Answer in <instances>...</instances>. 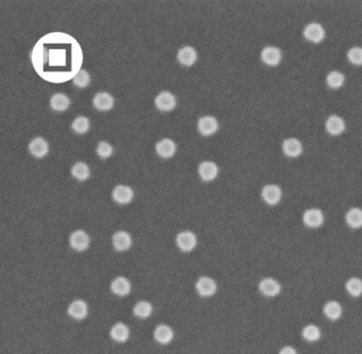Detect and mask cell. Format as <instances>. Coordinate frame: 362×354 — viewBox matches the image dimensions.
<instances>
[{"mask_svg": "<svg viewBox=\"0 0 362 354\" xmlns=\"http://www.w3.org/2000/svg\"><path fill=\"white\" fill-rule=\"evenodd\" d=\"M155 105L162 112L172 111L176 105V99L170 91H161L155 98Z\"/></svg>", "mask_w": 362, "mask_h": 354, "instance_id": "obj_1", "label": "cell"}, {"mask_svg": "<svg viewBox=\"0 0 362 354\" xmlns=\"http://www.w3.org/2000/svg\"><path fill=\"white\" fill-rule=\"evenodd\" d=\"M176 244L182 251H191L197 246V237L193 232L184 231L176 236Z\"/></svg>", "mask_w": 362, "mask_h": 354, "instance_id": "obj_2", "label": "cell"}, {"mask_svg": "<svg viewBox=\"0 0 362 354\" xmlns=\"http://www.w3.org/2000/svg\"><path fill=\"white\" fill-rule=\"evenodd\" d=\"M218 122L212 116H204L199 119L198 129L204 136H209L218 130Z\"/></svg>", "mask_w": 362, "mask_h": 354, "instance_id": "obj_3", "label": "cell"}, {"mask_svg": "<svg viewBox=\"0 0 362 354\" xmlns=\"http://www.w3.org/2000/svg\"><path fill=\"white\" fill-rule=\"evenodd\" d=\"M89 243L90 239L87 233H85L82 230H78L70 235V245L77 251L86 250L89 246Z\"/></svg>", "mask_w": 362, "mask_h": 354, "instance_id": "obj_4", "label": "cell"}, {"mask_svg": "<svg viewBox=\"0 0 362 354\" xmlns=\"http://www.w3.org/2000/svg\"><path fill=\"white\" fill-rule=\"evenodd\" d=\"M196 287L198 293L203 297H210L214 295L217 290L216 282L208 277H202L199 279L196 284Z\"/></svg>", "mask_w": 362, "mask_h": 354, "instance_id": "obj_5", "label": "cell"}, {"mask_svg": "<svg viewBox=\"0 0 362 354\" xmlns=\"http://www.w3.org/2000/svg\"><path fill=\"white\" fill-rule=\"evenodd\" d=\"M304 35L305 38L312 42V43H320L325 37V31L321 25L314 23L305 28Z\"/></svg>", "mask_w": 362, "mask_h": 354, "instance_id": "obj_6", "label": "cell"}, {"mask_svg": "<svg viewBox=\"0 0 362 354\" xmlns=\"http://www.w3.org/2000/svg\"><path fill=\"white\" fill-rule=\"evenodd\" d=\"M155 149L160 157L164 158V159H169L174 155L176 151V146L173 140L169 139V138H165V139H161V141H159L158 144H156Z\"/></svg>", "mask_w": 362, "mask_h": 354, "instance_id": "obj_7", "label": "cell"}, {"mask_svg": "<svg viewBox=\"0 0 362 354\" xmlns=\"http://www.w3.org/2000/svg\"><path fill=\"white\" fill-rule=\"evenodd\" d=\"M134 193L131 187L125 185H118L113 190V198L119 204H126L133 199Z\"/></svg>", "mask_w": 362, "mask_h": 354, "instance_id": "obj_8", "label": "cell"}, {"mask_svg": "<svg viewBox=\"0 0 362 354\" xmlns=\"http://www.w3.org/2000/svg\"><path fill=\"white\" fill-rule=\"evenodd\" d=\"M259 289L265 296L274 297L280 294L281 284L272 278H266L264 280H261V282L259 283Z\"/></svg>", "mask_w": 362, "mask_h": 354, "instance_id": "obj_9", "label": "cell"}, {"mask_svg": "<svg viewBox=\"0 0 362 354\" xmlns=\"http://www.w3.org/2000/svg\"><path fill=\"white\" fill-rule=\"evenodd\" d=\"M261 59L266 64L270 66L278 65L282 60V53L279 48L276 47H266L261 52Z\"/></svg>", "mask_w": 362, "mask_h": 354, "instance_id": "obj_10", "label": "cell"}, {"mask_svg": "<svg viewBox=\"0 0 362 354\" xmlns=\"http://www.w3.org/2000/svg\"><path fill=\"white\" fill-rule=\"evenodd\" d=\"M303 219L304 222L310 228H317V226H320L323 223L324 216L320 210L310 209L305 212Z\"/></svg>", "mask_w": 362, "mask_h": 354, "instance_id": "obj_11", "label": "cell"}, {"mask_svg": "<svg viewBox=\"0 0 362 354\" xmlns=\"http://www.w3.org/2000/svg\"><path fill=\"white\" fill-rule=\"evenodd\" d=\"M177 60L184 66H191L197 61V52L191 46H185L181 48L177 52Z\"/></svg>", "mask_w": 362, "mask_h": 354, "instance_id": "obj_12", "label": "cell"}, {"mask_svg": "<svg viewBox=\"0 0 362 354\" xmlns=\"http://www.w3.org/2000/svg\"><path fill=\"white\" fill-rule=\"evenodd\" d=\"M114 105V98L109 93L101 91L94 97V107L99 111H110Z\"/></svg>", "mask_w": 362, "mask_h": 354, "instance_id": "obj_13", "label": "cell"}, {"mask_svg": "<svg viewBox=\"0 0 362 354\" xmlns=\"http://www.w3.org/2000/svg\"><path fill=\"white\" fill-rule=\"evenodd\" d=\"M199 175L203 181H211L218 176V167L212 162H203L199 166Z\"/></svg>", "mask_w": 362, "mask_h": 354, "instance_id": "obj_14", "label": "cell"}, {"mask_svg": "<svg viewBox=\"0 0 362 354\" xmlns=\"http://www.w3.org/2000/svg\"><path fill=\"white\" fill-rule=\"evenodd\" d=\"M29 150L35 158H44L49 151V145L42 137H37L30 143Z\"/></svg>", "mask_w": 362, "mask_h": 354, "instance_id": "obj_15", "label": "cell"}, {"mask_svg": "<svg viewBox=\"0 0 362 354\" xmlns=\"http://www.w3.org/2000/svg\"><path fill=\"white\" fill-rule=\"evenodd\" d=\"M113 245L118 251H125L132 245V238L129 233L124 231H119L113 236Z\"/></svg>", "mask_w": 362, "mask_h": 354, "instance_id": "obj_16", "label": "cell"}, {"mask_svg": "<svg viewBox=\"0 0 362 354\" xmlns=\"http://www.w3.org/2000/svg\"><path fill=\"white\" fill-rule=\"evenodd\" d=\"M262 198H264L265 201L268 204H276L279 203L281 198H282V190L279 186L273 185H267L264 189H262Z\"/></svg>", "mask_w": 362, "mask_h": 354, "instance_id": "obj_17", "label": "cell"}, {"mask_svg": "<svg viewBox=\"0 0 362 354\" xmlns=\"http://www.w3.org/2000/svg\"><path fill=\"white\" fill-rule=\"evenodd\" d=\"M111 288L113 293L117 296H126L131 292V283L123 277H118L112 282Z\"/></svg>", "mask_w": 362, "mask_h": 354, "instance_id": "obj_18", "label": "cell"}, {"mask_svg": "<svg viewBox=\"0 0 362 354\" xmlns=\"http://www.w3.org/2000/svg\"><path fill=\"white\" fill-rule=\"evenodd\" d=\"M87 304L82 300H76L68 308V314L75 319H83L87 315Z\"/></svg>", "mask_w": 362, "mask_h": 354, "instance_id": "obj_19", "label": "cell"}, {"mask_svg": "<svg viewBox=\"0 0 362 354\" xmlns=\"http://www.w3.org/2000/svg\"><path fill=\"white\" fill-rule=\"evenodd\" d=\"M154 337L161 344H168L172 341L173 331L166 324H161L154 331Z\"/></svg>", "mask_w": 362, "mask_h": 354, "instance_id": "obj_20", "label": "cell"}, {"mask_svg": "<svg viewBox=\"0 0 362 354\" xmlns=\"http://www.w3.org/2000/svg\"><path fill=\"white\" fill-rule=\"evenodd\" d=\"M282 150L288 157H299L302 153V144L295 138H288L283 141Z\"/></svg>", "mask_w": 362, "mask_h": 354, "instance_id": "obj_21", "label": "cell"}, {"mask_svg": "<svg viewBox=\"0 0 362 354\" xmlns=\"http://www.w3.org/2000/svg\"><path fill=\"white\" fill-rule=\"evenodd\" d=\"M130 335V331L129 328L122 322H118L116 323L114 327L112 328L111 330V336L112 338L114 339L116 342L119 343H123L125 342L127 338H129Z\"/></svg>", "mask_w": 362, "mask_h": 354, "instance_id": "obj_22", "label": "cell"}, {"mask_svg": "<svg viewBox=\"0 0 362 354\" xmlns=\"http://www.w3.org/2000/svg\"><path fill=\"white\" fill-rule=\"evenodd\" d=\"M344 122L342 120V118H340L339 116L332 115L330 116L327 122H326V129L327 131L332 134V135H338V134L342 133L344 131Z\"/></svg>", "mask_w": 362, "mask_h": 354, "instance_id": "obj_23", "label": "cell"}, {"mask_svg": "<svg viewBox=\"0 0 362 354\" xmlns=\"http://www.w3.org/2000/svg\"><path fill=\"white\" fill-rule=\"evenodd\" d=\"M69 104H70L69 98L66 95L59 93L51 97V100H50L51 109L56 112L66 111L69 108Z\"/></svg>", "mask_w": 362, "mask_h": 354, "instance_id": "obj_24", "label": "cell"}, {"mask_svg": "<svg viewBox=\"0 0 362 354\" xmlns=\"http://www.w3.org/2000/svg\"><path fill=\"white\" fill-rule=\"evenodd\" d=\"M324 314L331 320H336L342 314V308L337 301H329L325 304Z\"/></svg>", "mask_w": 362, "mask_h": 354, "instance_id": "obj_25", "label": "cell"}, {"mask_svg": "<svg viewBox=\"0 0 362 354\" xmlns=\"http://www.w3.org/2000/svg\"><path fill=\"white\" fill-rule=\"evenodd\" d=\"M346 221L354 229L360 228L362 226V210L357 208L350 210L346 214Z\"/></svg>", "mask_w": 362, "mask_h": 354, "instance_id": "obj_26", "label": "cell"}, {"mask_svg": "<svg viewBox=\"0 0 362 354\" xmlns=\"http://www.w3.org/2000/svg\"><path fill=\"white\" fill-rule=\"evenodd\" d=\"M89 168L88 166L83 162L76 163L72 169V175L74 178L79 181H85L89 177Z\"/></svg>", "mask_w": 362, "mask_h": 354, "instance_id": "obj_27", "label": "cell"}, {"mask_svg": "<svg viewBox=\"0 0 362 354\" xmlns=\"http://www.w3.org/2000/svg\"><path fill=\"white\" fill-rule=\"evenodd\" d=\"M152 313V306L147 301H139L134 307V314L139 318H147Z\"/></svg>", "mask_w": 362, "mask_h": 354, "instance_id": "obj_28", "label": "cell"}, {"mask_svg": "<svg viewBox=\"0 0 362 354\" xmlns=\"http://www.w3.org/2000/svg\"><path fill=\"white\" fill-rule=\"evenodd\" d=\"M73 130L78 134H83L86 133L89 129V120L87 117L85 116H79L74 120L72 125Z\"/></svg>", "mask_w": 362, "mask_h": 354, "instance_id": "obj_29", "label": "cell"}, {"mask_svg": "<svg viewBox=\"0 0 362 354\" xmlns=\"http://www.w3.org/2000/svg\"><path fill=\"white\" fill-rule=\"evenodd\" d=\"M346 289L350 295L359 297L362 294V281L358 278H351L346 282Z\"/></svg>", "mask_w": 362, "mask_h": 354, "instance_id": "obj_30", "label": "cell"}, {"mask_svg": "<svg viewBox=\"0 0 362 354\" xmlns=\"http://www.w3.org/2000/svg\"><path fill=\"white\" fill-rule=\"evenodd\" d=\"M302 335L308 342H316V341H318L319 338H320L321 332H320V330H319L318 327H316V325L310 324V325H307V327H305L303 329Z\"/></svg>", "mask_w": 362, "mask_h": 354, "instance_id": "obj_31", "label": "cell"}, {"mask_svg": "<svg viewBox=\"0 0 362 354\" xmlns=\"http://www.w3.org/2000/svg\"><path fill=\"white\" fill-rule=\"evenodd\" d=\"M344 82V76L338 72H331L327 76V84L332 88H338L342 87Z\"/></svg>", "mask_w": 362, "mask_h": 354, "instance_id": "obj_32", "label": "cell"}, {"mask_svg": "<svg viewBox=\"0 0 362 354\" xmlns=\"http://www.w3.org/2000/svg\"><path fill=\"white\" fill-rule=\"evenodd\" d=\"M89 82H90V76L86 70H80L74 79L75 86H77L78 88H86L89 84Z\"/></svg>", "mask_w": 362, "mask_h": 354, "instance_id": "obj_33", "label": "cell"}, {"mask_svg": "<svg viewBox=\"0 0 362 354\" xmlns=\"http://www.w3.org/2000/svg\"><path fill=\"white\" fill-rule=\"evenodd\" d=\"M349 60L355 65H362V48L354 47L349 51Z\"/></svg>", "mask_w": 362, "mask_h": 354, "instance_id": "obj_34", "label": "cell"}, {"mask_svg": "<svg viewBox=\"0 0 362 354\" xmlns=\"http://www.w3.org/2000/svg\"><path fill=\"white\" fill-rule=\"evenodd\" d=\"M97 153L102 159L109 158L113 153V147L109 143H106V141H100L97 146Z\"/></svg>", "mask_w": 362, "mask_h": 354, "instance_id": "obj_35", "label": "cell"}, {"mask_svg": "<svg viewBox=\"0 0 362 354\" xmlns=\"http://www.w3.org/2000/svg\"><path fill=\"white\" fill-rule=\"evenodd\" d=\"M280 354H296V351L292 348V347H285L280 351Z\"/></svg>", "mask_w": 362, "mask_h": 354, "instance_id": "obj_36", "label": "cell"}]
</instances>
